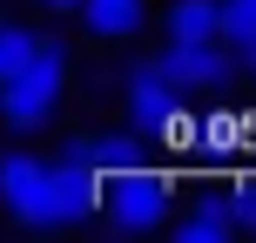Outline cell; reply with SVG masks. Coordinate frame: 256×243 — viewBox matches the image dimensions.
<instances>
[{
	"label": "cell",
	"mask_w": 256,
	"mask_h": 243,
	"mask_svg": "<svg viewBox=\"0 0 256 243\" xmlns=\"http://www.w3.org/2000/svg\"><path fill=\"white\" fill-rule=\"evenodd\" d=\"M68 95V48L40 27L34 54H27L14 75H0V115H7V128H20V135H34V128L54 122V108H61Z\"/></svg>",
	"instance_id": "6da1fadb"
},
{
	"label": "cell",
	"mask_w": 256,
	"mask_h": 243,
	"mask_svg": "<svg viewBox=\"0 0 256 243\" xmlns=\"http://www.w3.org/2000/svg\"><path fill=\"white\" fill-rule=\"evenodd\" d=\"M162 230H176L182 243H230V236H243V230H236V216H230V203H222V196H196V203L182 209V216H168Z\"/></svg>",
	"instance_id": "8992f818"
},
{
	"label": "cell",
	"mask_w": 256,
	"mask_h": 243,
	"mask_svg": "<svg viewBox=\"0 0 256 243\" xmlns=\"http://www.w3.org/2000/svg\"><path fill=\"white\" fill-rule=\"evenodd\" d=\"M155 61H162V75L176 81V102H216V95L236 81V54L222 48V41H176L168 34V48L155 54Z\"/></svg>",
	"instance_id": "3957f363"
},
{
	"label": "cell",
	"mask_w": 256,
	"mask_h": 243,
	"mask_svg": "<svg viewBox=\"0 0 256 243\" xmlns=\"http://www.w3.org/2000/svg\"><path fill=\"white\" fill-rule=\"evenodd\" d=\"M230 203V216H236V230H256V182H243L236 196H222Z\"/></svg>",
	"instance_id": "30bf717a"
},
{
	"label": "cell",
	"mask_w": 256,
	"mask_h": 243,
	"mask_svg": "<svg viewBox=\"0 0 256 243\" xmlns=\"http://www.w3.org/2000/svg\"><path fill=\"white\" fill-rule=\"evenodd\" d=\"M168 34L176 41H216V0H168Z\"/></svg>",
	"instance_id": "52a82bcc"
},
{
	"label": "cell",
	"mask_w": 256,
	"mask_h": 243,
	"mask_svg": "<svg viewBox=\"0 0 256 243\" xmlns=\"http://www.w3.org/2000/svg\"><path fill=\"white\" fill-rule=\"evenodd\" d=\"M168 176L162 169H148V162H122V155H108V169H102V216H108V230H122V236H142V230H162L168 223Z\"/></svg>",
	"instance_id": "7a4b0ae2"
},
{
	"label": "cell",
	"mask_w": 256,
	"mask_h": 243,
	"mask_svg": "<svg viewBox=\"0 0 256 243\" xmlns=\"http://www.w3.org/2000/svg\"><path fill=\"white\" fill-rule=\"evenodd\" d=\"M122 95H128V115H142V122H155L162 108H176V81L162 75L155 54H142V61L122 68Z\"/></svg>",
	"instance_id": "5b68a950"
},
{
	"label": "cell",
	"mask_w": 256,
	"mask_h": 243,
	"mask_svg": "<svg viewBox=\"0 0 256 243\" xmlns=\"http://www.w3.org/2000/svg\"><path fill=\"white\" fill-rule=\"evenodd\" d=\"M34 41H40V27H27V21H0V75H14V68L34 54Z\"/></svg>",
	"instance_id": "9c48e42d"
},
{
	"label": "cell",
	"mask_w": 256,
	"mask_h": 243,
	"mask_svg": "<svg viewBox=\"0 0 256 243\" xmlns=\"http://www.w3.org/2000/svg\"><path fill=\"white\" fill-rule=\"evenodd\" d=\"M40 14H74V0H34Z\"/></svg>",
	"instance_id": "7c38bea8"
},
{
	"label": "cell",
	"mask_w": 256,
	"mask_h": 243,
	"mask_svg": "<svg viewBox=\"0 0 256 243\" xmlns=\"http://www.w3.org/2000/svg\"><path fill=\"white\" fill-rule=\"evenodd\" d=\"M236 75H250V81H256V41H250V48H236Z\"/></svg>",
	"instance_id": "8fae6325"
},
{
	"label": "cell",
	"mask_w": 256,
	"mask_h": 243,
	"mask_svg": "<svg viewBox=\"0 0 256 243\" xmlns=\"http://www.w3.org/2000/svg\"><path fill=\"white\" fill-rule=\"evenodd\" d=\"M74 14H81V34L88 41H135L142 27H148V7L142 0H74Z\"/></svg>",
	"instance_id": "277c9868"
},
{
	"label": "cell",
	"mask_w": 256,
	"mask_h": 243,
	"mask_svg": "<svg viewBox=\"0 0 256 243\" xmlns=\"http://www.w3.org/2000/svg\"><path fill=\"white\" fill-rule=\"evenodd\" d=\"M216 41L222 48H250L256 41V0H216Z\"/></svg>",
	"instance_id": "ba28073f"
}]
</instances>
